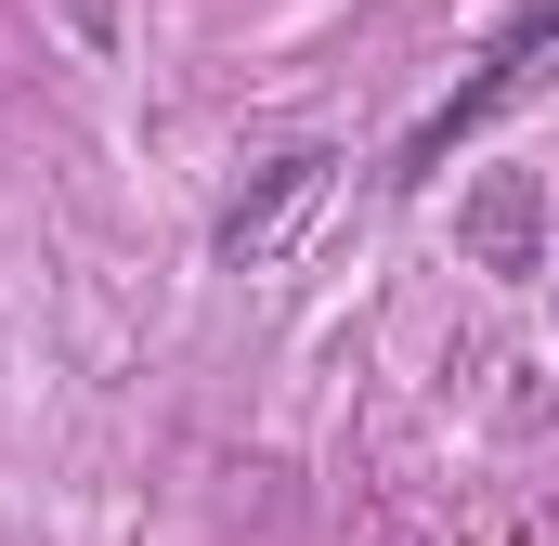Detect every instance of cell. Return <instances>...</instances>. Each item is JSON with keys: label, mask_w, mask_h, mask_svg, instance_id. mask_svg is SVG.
Returning <instances> with one entry per match:
<instances>
[{"label": "cell", "mask_w": 559, "mask_h": 546, "mask_svg": "<svg viewBox=\"0 0 559 546\" xmlns=\"http://www.w3.org/2000/svg\"><path fill=\"white\" fill-rule=\"evenodd\" d=\"M455 248L481 273H547V182L534 169H481L468 209H455Z\"/></svg>", "instance_id": "3"}, {"label": "cell", "mask_w": 559, "mask_h": 546, "mask_svg": "<svg viewBox=\"0 0 559 546\" xmlns=\"http://www.w3.org/2000/svg\"><path fill=\"white\" fill-rule=\"evenodd\" d=\"M547 66H559V0H534V13L495 39V66H481V79H468V92H455V105H442V118L417 131V156H404V169H442V143H455V131H481V118H495L508 92H534Z\"/></svg>", "instance_id": "2"}, {"label": "cell", "mask_w": 559, "mask_h": 546, "mask_svg": "<svg viewBox=\"0 0 559 546\" xmlns=\"http://www.w3.org/2000/svg\"><path fill=\"white\" fill-rule=\"evenodd\" d=\"M547 273H559V261H547Z\"/></svg>", "instance_id": "4"}, {"label": "cell", "mask_w": 559, "mask_h": 546, "mask_svg": "<svg viewBox=\"0 0 559 546\" xmlns=\"http://www.w3.org/2000/svg\"><path fill=\"white\" fill-rule=\"evenodd\" d=\"M325 169H338V156H312V143H299V156H274V169H248V195H235V209L209 222V248H222L235 273L286 261V235L312 222V195H325Z\"/></svg>", "instance_id": "1"}]
</instances>
